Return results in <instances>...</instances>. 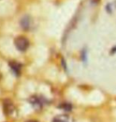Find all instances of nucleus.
<instances>
[{"label":"nucleus","mask_w":116,"mask_h":122,"mask_svg":"<svg viewBox=\"0 0 116 122\" xmlns=\"http://www.w3.org/2000/svg\"><path fill=\"white\" fill-rule=\"evenodd\" d=\"M29 102L36 110H41L49 103L48 100L41 95H33L29 98Z\"/></svg>","instance_id":"obj_1"},{"label":"nucleus","mask_w":116,"mask_h":122,"mask_svg":"<svg viewBox=\"0 0 116 122\" xmlns=\"http://www.w3.org/2000/svg\"><path fill=\"white\" fill-rule=\"evenodd\" d=\"M14 45L19 52H24L28 49L29 47V41L26 36H18L14 39Z\"/></svg>","instance_id":"obj_2"},{"label":"nucleus","mask_w":116,"mask_h":122,"mask_svg":"<svg viewBox=\"0 0 116 122\" xmlns=\"http://www.w3.org/2000/svg\"><path fill=\"white\" fill-rule=\"evenodd\" d=\"M3 110L6 116H11L14 112V104L11 100L5 99L3 102Z\"/></svg>","instance_id":"obj_3"},{"label":"nucleus","mask_w":116,"mask_h":122,"mask_svg":"<svg viewBox=\"0 0 116 122\" xmlns=\"http://www.w3.org/2000/svg\"><path fill=\"white\" fill-rule=\"evenodd\" d=\"M9 66L10 68L11 69L13 74L15 75V76H19L21 75L22 72V64L19 63L18 62H17L15 60H12L9 62Z\"/></svg>","instance_id":"obj_4"},{"label":"nucleus","mask_w":116,"mask_h":122,"mask_svg":"<svg viewBox=\"0 0 116 122\" xmlns=\"http://www.w3.org/2000/svg\"><path fill=\"white\" fill-rule=\"evenodd\" d=\"M52 122H73V120L69 116L65 114H61V115L56 116L53 119Z\"/></svg>","instance_id":"obj_5"},{"label":"nucleus","mask_w":116,"mask_h":122,"mask_svg":"<svg viewBox=\"0 0 116 122\" xmlns=\"http://www.w3.org/2000/svg\"><path fill=\"white\" fill-rule=\"evenodd\" d=\"M22 28L25 30H28L30 28V20L28 17H24L22 18V20L20 21Z\"/></svg>","instance_id":"obj_6"},{"label":"nucleus","mask_w":116,"mask_h":122,"mask_svg":"<svg viewBox=\"0 0 116 122\" xmlns=\"http://www.w3.org/2000/svg\"><path fill=\"white\" fill-rule=\"evenodd\" d=\"M61 108H62L64 110H65L66 112H69L72 110V105L71 104H62L61 106Z\"/></svg>","instance_id":"obj_7"},{"label":"nucleus","mask_w":116,"mask_h":122,"mask_svg":"<svg viewBox=\"0 0 116 122\" xmlns=\"http://www.w3.org/2000/svg\"><path fill=\"white\" fill-rule=\"evenodd\" d=\"M26 122H39V121H34V120H30V121H28Z\"/></svg>","instance_id":"obj_8"}]
</instances>
